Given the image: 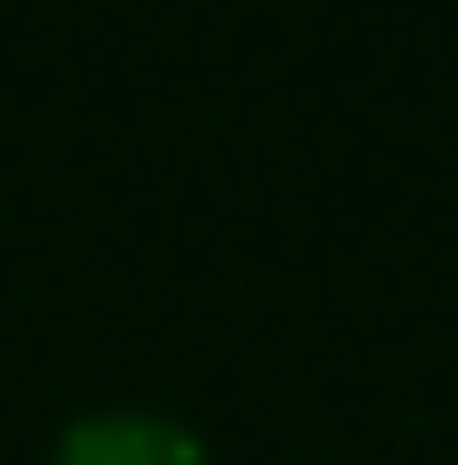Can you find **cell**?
Wrapping results in <instances>:
<instances>
[{
  "mask_svg": "<svg viewBox=\"0 0 458 465\" xmlns=\"http://www.w3.org/2000/svg\"><path fill=\"white\" fill-rule=\"evenodd\" d=\"M54 465H199V450L161 420H85Z\"/></svg>",
  "mask_w": 458,
  "mask_h": 465,
  "instance_id": "6da1fadb",
  "label": "cell"
}]
</instances>
